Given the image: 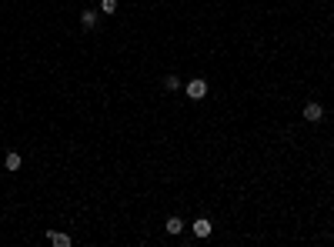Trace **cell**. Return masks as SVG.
I'll list each match as a JSON object with an SVG mask.
<instances>
[{"mask_svg": "<svg viewBox=\"0 0 334 247\" xmlns=\"http://www.w3.org/2000/svg\"><path fill=\"white\" fill-rule=\"evenodd\" d=\"M47 240H50L54 247H71V244H74L71 234H64V231H50V234H47Z\"/></svg>", "mask_w": 334, "mask_h": 247, "instance_id": "5", "label": "cell"}, {"mask_svg": "<svg viewBox=\"0 0 334 247\" xmlns=\"http://www.w3.org/2000/svg\"><path fill=\"white\" fill-rule=\"evenodd\" d=\"M164 90H181V77H177V74H167V77H164Z\"/></svg>", "mask_w": 334, "mask_h": 247, "instance_id": "8", "label": "cell"}, {"mask_svg": "<svg viewBox=\"0 0 334 247\" xmlns=\"http://www.w3.org/2000/svg\"><path fill=\"white\" fill-rule=\"evenodd\" d=\"M211 231H214V224L207 221V217H197V221H194V237H211Z\"/></svg>", "mask_w": 334, "mask_h": 247, "instance_id": "4", "label": "cell"}, {"mask_svg": "<svg viewBox=\"0 0 334 247\" xmlns=\"http://www.w3.org/2000/svg\"><path fill=\"white\" fill-rule=\"evenodd\" d=\"M301 117L308 120V124H318L321 117H324V107L318 104V100H311V104H304V111H301Z\"/></svg>", "mask_w": 334, "mask_h": 247, "instance_id": "2", "label": "cell"}, {"mask_svg": "<svg viewBox=\"0 0 334 247\" xmlns=\"http://www.w3.org/2000/svg\"><path fill=\"white\" fill-rule=\"evenodd\" d=\"M184 94L191 97V100H204V97H207V80L204 77H194L191 84L184 87Z\"/></svg>", "mask_w": 334, "mask_h": 247, "instance_id": "1", "label": "cell"}, {"mask_svg": "<svg viewBox=\"0 0 334 247\" xmlns=\"http://www.w3.org/2000/svg\"><path fill=\"white\" fill-rule=\"evenodd\" d=\"M184 231V221H181V217H167V234H174V237H177V234H181Z\"/></svg>", "mask_w": 334, "mask_h": 247, "instance_id": "7", "label": "cell"}, {"mask_svg": "<svg viewBox=\"0 0 334 247\" xmlns=\"http://www.w3.org/2000/svg\"><path fill=\"white\" fill-rule=\"evenodd\" d=\"M117 10V0H101V14H114Z\"/></svg>", "mask_w": 334, "mask_h": 247, "instance_id": "9", "label": "cell"}, {"mask_svg": "<svg viewBox=\"0 0 334 247\" xmlns=\"http://www.w3.org/2000/svg\"><path fill=\"white\" fill-rule=\"evenodd\" d=\"M97 24H101V14H97V10H84V14H80V27H84V30H97Z\"/></svg>", "mask_w": 334, "mask_h": 247, "instance_id": "3", "label": "cell"}, {"mask_svg": "<svg viewBox=\"0 0 334 247\" xmlns=\"http://www.w3.org/2000/svg\"><path fill=\"white\" fill-rule=\"evenodd\" d=\"M87 4H90V0H87Z\"/></svg>", "mask_w": 334, "mask_h": 247, "instance_id": "10", "label": "cell"}, {"mask_svg": "<svg viewBox=\"0 0 334 247\" xmlns=\"http://www.w3.org/2000/svg\"><path fill=\"white\" fill-rule=\"evenodd\" d=\"M20 164H24V157H20L17 151H10L7 157H4V167H7V170H20Z\"/></svg>", "mask_w": 334, "mask_h": 247, "instance_id": "6", "label": "cell"}]
</instances>
